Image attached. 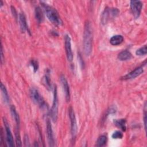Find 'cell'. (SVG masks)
Masks as SVG:
<instances>
[{
  "instance_id": "6da1fadb",
  "label": "cell",
  "mask_w": 147,
  "mask_h": 147,
  "mask_svg": "<svg viewBox=\"0 0 147 147\" xmlns=\"http://www.w3.org/2000/svg\"><path fill=\"white\" fill-rule=\"evenodd\" d=\"M83 48L86 56H89L92 48V30L91 25L88 21H87L84 25L83 33Z\"/></svg>"
},
{
  "instance_id": "7a4b0ae2",
  "label": "cell",
  "mask_w": 147,
  "mask_h": 147,
  "mask_svg": "<svg viewBox=\"0 0 147 147\" xmlns=\"http://www.w3.org/2000/svg\"><path fill=\"white\" fill-rule=\"evenodd\" d=\"M42 6L48 20L54 25L60 26L63 24V21L57 11L52 6L42 2Z\"/></svg>"
},
{
  "instance_id": "3957f363",
  "label": "cell",
  "mask_w": 147,
  "mask_h": 147,
  "mask_svg": "<svg viewBox=\"0 0 147 147\" xmlns=\"http://www.w3.org/2000/svg\"><path fill=\"white\" fill-rule=\"evenodd\" d=\"M30 96L32 101L35 104L38 105L41 107V109L43 110L47 109L48 106L37 89L32 87L30 90Z\"/></svg>"
},
{
  "instance_id": "277c9868",
  "label": "cell",
  "mask_w": 147,
  "mask_h": 147,
  "mask_svg": "<svg viewBox=\"0 0 147 147\" xmlns=\"http://www.w3.org/2000/svg\"><path fill=\"white\" fill-rule=\"evenodd\" d=\"M50 114L52 121L53 122H56L57 121L58 116V96L56 86H55L54 88L53 103L50 111Z\"/></svg>"
},
{
  "instance_id": "5b68a950",
  "label": "cell",
  "mask_w": 147,
  "mask_h": 147,
  "mask_svg": "<svg viewBox=\"0 0 147 147\" xmlns=\"http://www.w3.org/2000/svg\"><path fill=\"white\" fill-rule=\"evenodd\" d=\"M119 10L116 8H106L102 15V22L103 24H107L110 18L115 17L118 16Z\"/></svg>"
},
{
  "instance_id": "8992f818",
  "label": "cell",
  "mask_w": 147,
  "mask_h": 147,
  "mask_svg": "<svg viewBox=\"0 0 147 147\" xmlns=\"http://www.w3.org/2000/svg\"><path fill=\"white\" fill-rule=\"evenodd\" d=\"M68 113H69V117L71 122V132L72 138V139H75L76 135V132H77V124H76V120L75 113L72 107H70L69 108Z\"/></svg>"
},
{
  "instance_id": "52a82bcc",
  "label": "cell",
  "mask_w": 147,
  "mask_h": 147,
  "mask_svg": "<svg viewBox=\"0 0 147 147\" xmlns=\"http://www.w3.org/2000/svg\"><path fill=\"white\" fill-rule=\"evenodd\" d=\"M142 7V3L140 1H131L130 9L135 18H137L140 16Z\"/></svg>"
},
{
  "instance_id": "ba28073f",
  "label": "cell",
  "mask_w": 147,
  "mask_h": 147,
  "mask_svg": "<svg viewBox=\"0 0 147 147\" xmlns=\"http://www.w3.org/2000/svg\"><path fill=\"white\" fill-rule=\"evenodd\" d=\"M64 47H65V52H66V55L67 59L69 61H72L73 60V53L72 51V48H71V38L69 36V35L67 34L65 36V39H64Z\"/></svg>"
},
{
  "instance_id": "9c48e42d",
  "label": "cell",
  "mask_w": 147,
  "mask_h": 147,
  "mask_svg": "<svg viewBox=\"0 0 147 147\" xmlns=\"http://www.w3.org/2000/svg\"><path fill=\"white\" fill-rule=\"evenodd\" d=\"M3 123H4V126L5 128V131H6V143L7 145L9 146H14V144L13 137L10 128L9 127V125H8L7 122L5 118H3Z\"/></svg>"
},
{
  "instance_id": "30bf717a",
  "label": "cell",
  "mask_w": 147,
  "mask_h": 147,
  "mask_svg": "<svg viewBox=\"0 0 147 147\" xmlns=\"http://www.w3.org/2000/svg\"><path fill=\"white\" fill-rule=\"evenodd\" d=\"M60 81L62 84L63 89L64 92L65 100L67 102H69L70 100V91H69V87L68 84V82L65 78V77L61 75L60 76Z\"/></svg>"
},
{
  "instance_id": "8fae6325",
  "label": "cell",
  "mask_w": 147,
  "mask_h": 147,
  "mask_svg": "<svg viewBox=\"0 0 147 147\" xmlns=\"http://www.w3.org/2000/svg\"><path fill=\"white\" fill-rule=\"evenodd\" d=\"M47 137H48L49 145L51 146H54L55 144L53 133L51 121L49 119H48L47 121Z\"/></svg>"
},
{
  "instance_id": "7c38bea8",
  "label": "cell",
  "mask_w": 147,
  "mask_h": 147,
  "mask_svg": "<svg viewBox=\"0 0 147 147\" xmlns=\"http://www.w3.org/2000/svg\"><path fill=\"white\" fill-rule=\"evenodd\" d=\"M144 70L142 67H139L138 68H136L135 69L132 71L131 72L127 74L126 75H125L122 79L124 80H127V79H134L139 75H140L142 72Z\"/></svg>"
},
{
  "instance_id": "4fadbf2b",
  "label": "cell",
  "mask_w": 147,
  "mask_h": 147,
  "mask_svg": "<svg viewBox=\"0 0 147 147\" xmlns=\"http://www.w3.org/2000/svg\"><path fill=\"white\" fill-rule=\"evenodd\" d=\"M19 23L20 25L21 30L22 32H25L27 30V23L26 20L25 15L23 13H20L19 14Z\"/></svg>"
},
{
  "instance_id": "5bb4252c",
  "label": "cell",
  "mask_w": 147,
  "mask_h": 147,
  "mask_svg": "<svg viewBox=\"0 0 147 147\" xmlns=\"http://www.w3.org/2000/svg\"><path fill=\"white\" fill-rule=\"evenodd\" d=\"M123 41V37L121 35H115L111 37L110 42L113 45H118Z\"/></svg>"
},
{
  "instance_id": "9a60e30c",
  "label": "cell",
  "mask_w": 147,
  "mask_h": 147,
  "mask_svg": "<svg viewBox=\"0 0 147 147\" xmlns=\"http://www.w3.org/2000/svg\"><path fill=\"white\" fill-rule=\"evenodd\" d=\"M131 54L128 51H123L121 52L118 55V58L121 61H126L127 60H130L131 58Z\"/></svg>"
},
{
  "instance_id": "2e32d148",
  "label": "cell",
  "mask_w": 147,
  "mask_h": 147,
  "mask_svg": "<svg viewBox=\"0 0 147 147\" xmlns=\"http://www.w3.org/2000/svg\"><path fill=\"white\" fill-rule=\"evenodd\" d=\"M10 111H11V115H12L13 118L14 119V121H15L16 124L17 125V126H18L20 125V117H19V115L17 113V112L16 111V108L14 106H11Z\"/></svg>"
},
{
  "instance_id": "e0dca14e",
  "label": "cell",
  "mask_w": 147,
  "mask_h": 147,
  "mask_svg": "<svg viewBox=\"0 0 147 147\" xmlns=\"http://www.w3.org/2000/svg\"><path fill=\"white\" fill-rule=\"evenodd\" d=\"M114 124L120 129H121L123 131L126 130V120L125 119H115L114 121Z\"/></svg>"
},
{
  "instance_id": "ac0fdd59",
  "label": "cell",
  "mask_w": 147,
  "mask_h": 147,
  "mask_svg": "<svg viewBox=\"0 0 147 147\" xmlns=\"http://www.w3.org/2000/svg\"><path fill=\"white\" fill-rule=\"evenodd\" d=\"M1 90L2 91L3 98L5 100V102L6 103H8L9 101V96L8 92L7 91L6 88L5 86L2 83H1Z\"/></svg>"
},
{
  "instance_id": "d6986e66",
  "label": "cell",
  "mask_w": 147,
  "mask_h": 147,
  "mask_svg": "<svg viewBox=\"0 0 147 147\" xmlns=\"http://www.w3.org/2000/svg\"><path fill=\"white\" fill-rule=\"evenodd\" d=\"M107 137L106 136L102 135L101 136H100L97 141H96V146H103L106 145V142H107Z\"/></svg>"
},
{
  "instance_id": "ffe728a7",
  "label": "cell",
  "mask_w": 147,
  "mask_h": 147,
  "mask_svg": "<svg viewBox=\"0 0 147 147\" xmlns=\"http://www.w3.org/2000/svg\"><path fill=\"white\" fill-rule=\"evenodd\" d=\"M35 16L38 22H41L43 19V15L41 9L39 7H36L35 9Z\"/></svg>"
},
{
  "instance_id": "44dd1931",
  "label": "cell",
  "mask_w": 147,
  "mask_h": 147,
  "mask_svg": "<svg viewBox=\"0 0 147 147\" xmlns=\"http://www.w3.org/2000/svg\"><path fill=\"white\" fill-rule=\"evenodd\" d=\"M15 137H16V143L17 146H21L22 143L21 140V137L19 133V130H18V127L17 128L16 131H15Z\"/></svg>"
},
{
  "instance_id": "7402d4cb",
  "label": "cell",
  "mask_w": 147,
  "mask_h": 147,
  "mask_svg": "<svg viewBox=\"0 0 147 147\" xmlns=\"http://www.w3.org/2000/svg\"><path fill=\"white\" fill-rule=\"evenodd\" d=\"M43 83L45 84V86L47 88H51V80L49 75L47 74L45 75L43 79Z\"/></svg>"
},
{
  "instance_id": "603a6c76",
  "label": "cell",
  "mask_w": 147,
  "mask_h": 147,
  "mask_svg": "<svg viewBox=\"0 0 147 147\" xmlns=\"http://www.w3.org/2000/svg\"><path fill=\"white\" fill-rule=\"evenodd\" d=\"M147 53V49H146V45H144V47L140 48V49H137L136 52V53L137 55L138 56H143L145 55Z\"/></svg>"
},
{
  "instance_id": "cb8c5ba5",
  "label": "cell",
  "mask_w": 147,
  "mask_h": 147,
  "mask_svg": "<svg viewBox=\"0 0 147 147\" xmlns=\"http://www.w3.org/2000/svg\"><path fill=\"white\" fill-rule=\"evenodd\" d=\"M123 137V134L120 131H115L112 134V138L114 139H121Z\"/></svg>"
},
{
  "instance_id": "d4e9b609",
  "label": "cell",
  "mask_w": 147,
  "mask_h": 147,
  "mask_svg": "<svg viewBox=\"0 0 147 147\" xmlns=\"http://www.w3.org/2000/svg\"><path fill=\"white\" fill-rule=\"evenodd\" d=\"M30 65L33 67V68L34 72H36V71L38 69V62H37V61L34 60H31V61H30Z\"/></svg>"
},
{
  "instance_id": "484cf974",
  "label": "cell",
  "mask_w": 147,
  "mask_h": 147,
  "mask_svg": "<svg viewBox=\"0 0 147 147\" xmlns=\"http://www.w3.org/2000/svg\"><path fill=\"white\" fill-rule=\"evenodd\" d=\"M144 122L145 125V129L146 130V105H145L144 113Z\"/></svg>"
},
{
  "instance_id": "4316f807",
  "label": "cell",
  "mask_w": 147,
  "mask_h": 147,
  "mask_svg": "<svg viewBox=\"0 0 147 147\" xmlns=\"http://www.w3.org/2000/svg\"><path fill=\"white\" fill-rule=\"evenodd\" d=\"M24 142H25V146H29V139H28V136H26V135L25 136Z\"/></svg>"
},
{
  "instance_id": "83f0119b",
  "label": "cell",
  "mask_w": 147,
  "mask_h": 147,
  "mask_svg": "<svg viewBox=\"0 0 147 147\" xmlns=\"http://www.w3.org/2000/svg\"><path fill=\"white\" fill-rule=\"evenodd\" d=\"M1 63H3V47L2 45H1Z\"/></svg>"
}]
</instances>
